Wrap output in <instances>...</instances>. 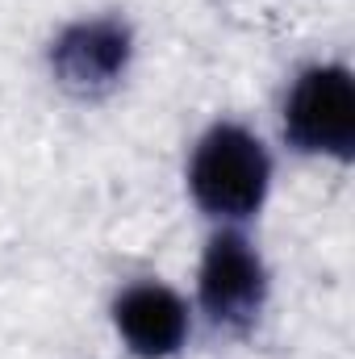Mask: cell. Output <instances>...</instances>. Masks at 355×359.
<instances>
[{
	"label": "cell",
	"instance_id": "6da1fadb",
	"mask_svg": "<svg viewBox=\"0 0 355 359\" xmlns=\"http://www.w3.org/2000/svg\"><path fill=\"white\" fill-rule=\"evenodd\" d=\"M276 142L239 113L209 117L184 151V201L205 226L255 230L276 196Z\"/></svg>",
	"mask_w": 355,
	"mask_h": 359
},
{
	"label": "cell",
	"instance_id": "7a4b0ae2",
	"mask_svg": "<svg viewBox=\"0 0 355 359\" xmlns=\"http://www.w3.org/2000/svg\"><path fill=\"white\" fill-rule=\"evenodd\" d=\"M276 151L301 163H355V72L347 59H305L276 92Z\"/></svg>",
	"mask_w": 355,
	"mask_h": 359
},
{
	"label": "cell",
	"instance_id": "3957f363",
	"mask_svg": "<svg viewBox=\"0 0 355 359\" xmlns=\"http://www.w3.org/2000/svg\"><path fill=\"white\" fill-rule=\"evenodd\" d=\"M272 280L276 276L255 230L209 226L188 284L196 326L222 339H251L267 318Z\"/></svg>",
	"mask_w": 355,
	"mask_h": 359
},
{
	"label": "cell",
	"instance_id": "277c9868",
	"mask_svg": "<svg viewBox=\"0 0 355 359\" xmlns=\"http://www.w3.org/2000/svg\"><path fill=\"white\" fill-rule=\"evenodd\" d=\"M138 67V25L121 8H92L63 17L46 46L42 72L51 88L76 104H100L130 84Z\"/></svg>",
	"mask_w": 355,
	"mask_h": 359
},
{
	"label": "cell",
	"instance_id": "5b68a950",
	"mask_svg": "<svg viewBox=\"0 0 355 359\" xmlns=\"http://www.w3.org/2000/svg\"><path fill=\"white\" fill-rule=\"evenodd\" d=\"M105 322L121 355L130 359H184L201 330L188 288L155 271L113 284L105 301Z\"/></svg>",
	"mask_w": 355,
	"mask_h": 359
}]
</instances>
